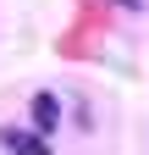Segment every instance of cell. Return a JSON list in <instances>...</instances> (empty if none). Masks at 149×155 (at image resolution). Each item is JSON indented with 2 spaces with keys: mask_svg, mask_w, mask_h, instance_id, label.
<instances>
[{
  "mask_svg": "<svg viewBox=\"0 0 149 155\" xmlns=\"http://www.w3.org/2000/svg\"><path fill=\"white\" fill-rule=\"evenodd\" d=\"M33 111H39V127H50V122H55V94H39Z\"/></svg>",
  "mask_w": 149,
  "mask_h": 155,
  "instance_id": "cell-2",
  "label": "cell"
},
{
  "mask_svg": "<svg viewBox=\"0 0 149 155\" xmlns=\"http://www.w3.org/2000/svg\"><path fill=\"white\" fill-rule=\"evenodd\" d=\"M0 144H6L11 155H50L39 133H22V127H6V133H0Z\"/></svg>",
  "mask_w": 149,
  "mask_h": 155,
  "instance_id": "cell-1",
  "label": "cell"
}]
</instances>
